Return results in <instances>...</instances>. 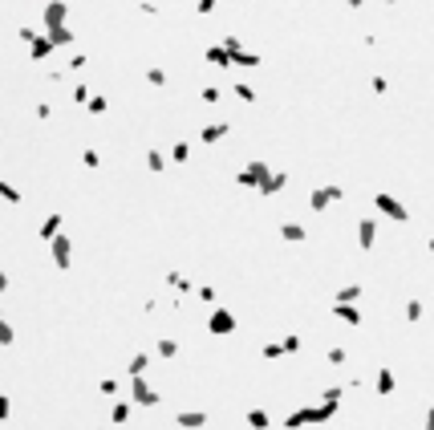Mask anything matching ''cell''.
I'll return each instance as SVG.
<instances>
[{"mask_svg": "<svg viewBox=\"0 0 434 430\" xmlns=\"http://www.w3.org/2000/svg\"><path fill=\"white\" fill-rule=\"evenodd\" d=\"M61 16H65V4H49V8H45V24H49V28H57Z\"/></svg>", "mask_w": 434, "mask_h": 430, "instance_id": "obj_3", "label": "cell"}, {"mask_svg": "<svg viewBox=\"0 0 434 430\" xmlns=\"http://www.w3.org/2000/svg\"><path fill=\"white\" fill-rule=\"evenodd\" d=\"M430 426H434V414H430Z\"/></svg>", "mask_w": 434, "mask_h": 430, "instance_id": "obj_7", "label": "cell"}, {"mask_svg": "<svg viewBox=\"0 0 434 430\" xmlns=\"http://www.w3.org/2000/svg\"><path fill=\"white\" fill-rule=\"evenodd\" d=\"M53 256H57V264H69V239H57L53 243Z\"/></svg>", "mask_w": 434, "mask_h": 430, "instance_id": "obj_4", "label": "cell"}, {"mask_svg": "<svg viewBox=\"0 0 434 430\" xmlns=\"http://www.w3.org/2000/svg\"><path fill=\"white\" fill-rule=\"evenodd\" d=\"M235 329V317L231 313H215L211 317V333H231Z\"/></svg>", "mask_w": 434, "mask_h": 430, "instance_id": "obj_1", "label": "cell"}, {"mask_svg": "<svg viewBox=\"0 0 434 430\" xmlns=\"http://www.w3.org/2000/svg\"><path fill=\"white\" fill-rule=\"evenodd\" d=\"M378 207H382V211H390L394 219H406V211H402V203H394L390 195H378Z\"/></svg>", "mask_w": 434, "mask_h": 430, "instance_id": "obj_2", "label": "cell"}, {"mask_svg": "<svg viewBox=\"0 0 434 430\" xmlns=\"http://www.w3.org/2000/svg\"><path fill=\"white\" fill-rule=\"evenodd\" d=\"M179 422H183V426H203L207 414H179Z\"/></svg>", "mask_w": 434, "mask_h": 430, "instance_id": "obj_5", "label": "cell"}, {"mask_svg": "<svg viewBox=\"0 0 434 430\" xmlns=\"http://www.w3.org/2000/svg\"><path fill=\"white\" fill-rule=\"evenodd\" d=\"M300 235H304V231H300L296 223H284V239H300Z\"/></svg>", "mask_w": 434, "mask_h": 430, "instance_id": "obj_6", "label": "cell"}]
</instances>
